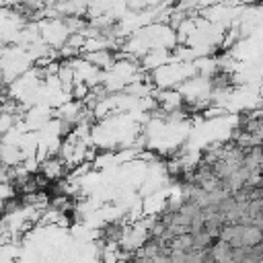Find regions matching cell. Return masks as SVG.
<instances>
[{"mask_svg": "<svg viewBox=\"0 0 263 263\" xmlns=\"http://www.w3.org/2000/svg\"><path fill=\"white\" fill-rule=\"evenodd\" d=\"M210 253H212V259L216 263H230L232 261V247L220 238L214 240V245L210 247Z\"/></svg>", "mask_w": 263, "mask_h": 263, "instance_id": "6da1fadb", "label": "cell"}]
</instances>
